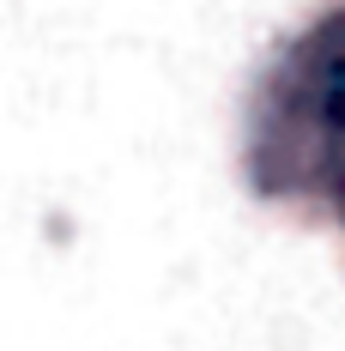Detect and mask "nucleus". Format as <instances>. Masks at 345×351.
<instances>
[{
  "mask_svg": "<svg viewBox=\"0 0 345 351\" xmlns=\"http://www.w3.org/2000/svg\"><path fill=\"white\" fill-rule=\"evenodd\" d=\"M254 158L267 182L315 188L345 212V12L321 19L285 55L261 104Z\"/></svg>",
  "mask_w": 345,
  "mask_h": 351,
  "instance_id": "nucleus-1",
  "label": "nucleus"
}]
</instances>
